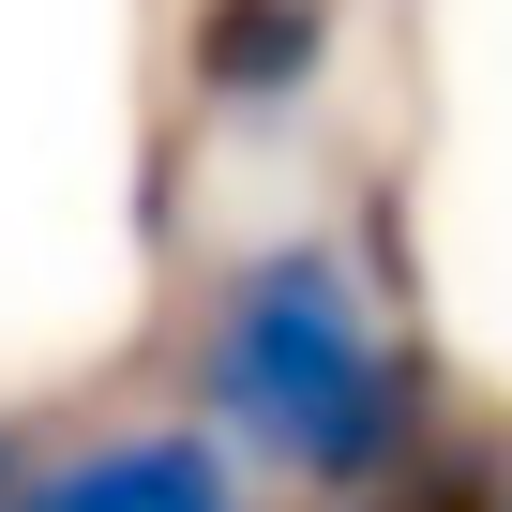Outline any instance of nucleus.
<instances>
[{"label": "nucleus", "mask_w": 512, "mask_h": 512, "mask_svg": "<svg viewBox=\"0 0 512 512\" xmlns=\"http://www.w3.org/2000/svg\"><path fill=\"white\" fill-rule=\"evenodd\" d=\"M196 407L241 452H272L287 482H377L422 437V377L377 332V302H362V272L332 241H287V256H256V272L211 287V317H196Z\"/></svg>", "instance_id": "obj_1"}, {"label": "nucleus", "mask_w": 512, "mask_h": 512, "mask_svg": "<svg viewBox=\"0 0 512 512\" xmlns=\"http://www.w3.org/2000/svg\"><path fill=\"white\" fill-rule=\"evenodd\" d=\"M0 512H241V482L211 437H106L46 482H0Z\"/></svg>", "instance_id": "obj_2"}, {"label": "nucleus", "mask_w": 512, "mask_h": 512, "mask_svg": "<svg viewBox=\"0 0 512 512\" xmlns=\"http://www.w3.org/2000/svg\"><path fill=\"white\" fill-rule=\"evenodd\" d=\"M317 46H332V16H317V0H211V16H196V76H211L226 106L302 91V76H317Z\"/></svg>", "instance_id": "obj_3"}, {"label": "nucleus", "mask_w": 512, "mask_h": 512, "mask_svg": "<svg viewBox=\"0 0 512 512\" xmlns=\"http://www.w3.org/2000/svg\"><path fill=\"white\" fill-rule=\"evenodd\" d=\"M0 482H16V437H0Z\"/></svg>", "instance_id": "obj_4"}, {"label": "nucleus", "mask_w": 512, "mask_h": 512, "mask_svg": "<svg viewBox=\"0 0 512 512\" xmlns=\"http://www.w3.org/2000/svg\"><path fill=\"white\" fill-rule=\"evenodd\" d=\"M497 512H512V497H497Z\"/></svg>", "instance_id": "obj_5"}]
</instances>
